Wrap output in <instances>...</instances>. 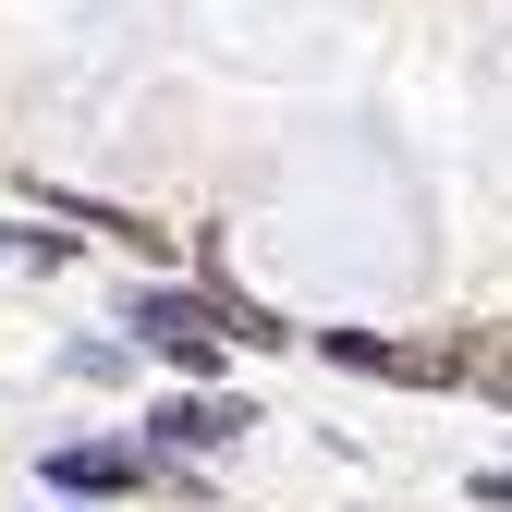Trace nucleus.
Wrapping results in <instances>:
<instances>
[{
  "mask_svg": "<svg viewBox=\"0 0 512 512\" xmlns=\"http://www.w3.org/2000/svg\"><path fill=\"white\" fill-rule=\"evenodd\" d=\"M183 439H244V403H171L159 415V452H183Z\"/></svg>",
  "mask_w": 512,
  "mask_h": 512,
  "instance_id": "nucleus-2",
  "label": "nucleus"
},
{
  "mask_svg": "<svg viewBox=\"0 0 512 512\" xmlns=\"http://www.w3.org/2000/svg\"><path fill=\"white\" fill-rule=\"evenodd\" d=\"M488 500H500V512H512V476H488Z\"/></svg>",
  "mask_w": 512,
  "mask_h": 512,
  "instance_id": "nucleus-3",
  "label": "nucleus"
},
{
  "mask_svg": "<svg viewBox=\"0 0 512 512\" xmlns=\"http://www.w3.org/2000/svg\"><path fill=\"white\" fill-rule=\"evenodd\" d=\"M147 464L135 452H110V439H98V452H49V488H135Z\"/></svg>",
  "mask_w": 512,
  "mask_h": 512,
  "instance_id": "nucleus-1",
  "label": "nucleus"
}]
</instances>
